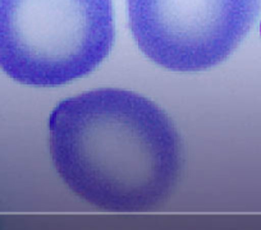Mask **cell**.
<instances>
[{"instance_id":"2","label":"cell","mask_w":261,"mask_h":230,"mask_svg":"<svg viewBox=\"0 0 261 230\" xmlns=\"http://www.w3.org/2000/svg\"><path fill=\"white\" fill-rule=\"evenodd\" d=\"M112 0H0V68L30 86L87 76L110 54Z\"/></svg>"},{"instance_id":"3","label":"cell","mask_w":261,"mask_h":230,"mask_svg":"<svg viewBox=\"0 0 261 230\" xmlns=\"http://www.w3.org/2000/svg\"><path fill=\"white\" fill-rule=\"evenodd\" d=\"M132 35L149 59L174 72L225 61L261 11V0H127Z\"/></svg>"},{"instance_id":"1","label":"cell","mask_w":261,"mask_h":230,"mask_svg":"<svg viewBox=\"0 0 261 230\" xmlns=\"http://www.w3.org/2000/svg\"><path fill=\"white\" fill-rule=\"evenodd\" d=\"M49 138L59 169L92 187L164 178L178 164L182 143L156 104L117 89L59 102L50 114Z\"/></svg>"}]
</instances>
